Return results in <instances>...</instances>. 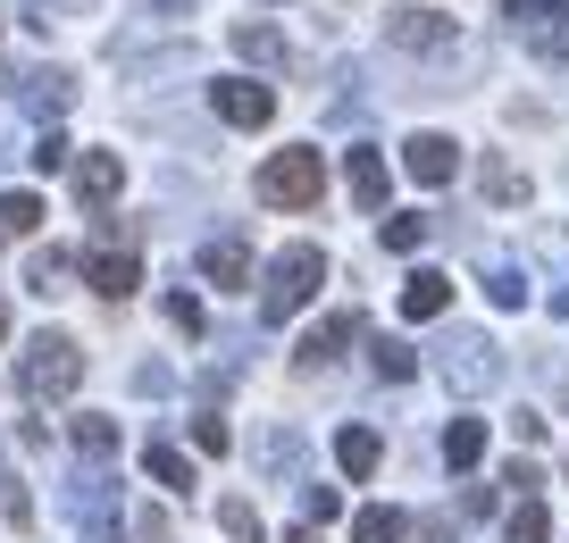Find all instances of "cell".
<instances>
[{
  "label": "cell",
  "instance_id": "cell-14",
  "mask_svg": "<svg viewBox=\"0 0 569 543\" xmlns=\"http://www.w3.org/2000/svg\"><path fill=\"white\" fill-rule=\"evenodd\" d=\"M360 326H369V318H360V310H336V318H319V326L302 334V351H293V360H302V369H327V360H336V351L352 343Z\"/></svg>",
  "mask_w": 569,
  "mask_h": 543
},
{
  "label": "cell",
  "instance_id": "cell-22",
  "mask_svg": "<svg viewBox=\"0 0 569 543\" xmlns=\"http://www.w3.org/2000/svg\"><path fill=\"white\" fill-rule=\"evenodd\" d=\"M68 435H76V452H84V460H109V452H118V419H101V410H84Z\"/></svg>",
  "mask_w": 569,
  "mask_h": 543
},
{
  "label": "cell",
  "instance_id": "cell-3",
  "mask_svg": "<svg viewBox=\"0 0 569 543\" xmlns=\"http://www.w3.org/2000/svg\"><path fill=\"white\" fill-rule=\"evenodd\" d=\"M251 193H260L268 210H319V193H327V159L310 151V142H293V151L260 159V175H251Z\"/></svg>",
  "mask_w": 569,
  "mask_h": 543
},
{
  "label": "cell",
  "instance_id": "cell-20",
  "mask_svg": "<svg viewBox=\"0 0 569 543\" xmlns=\"http://www.w3.org/2000/svg\"><path fill=\"white\" fill-rule=\"evenodd\" d=\"M545 535H552V510L536 502V493H528V502H511V519H502V543H545Z\"/></svg>",
  "mask_w": 569,
  "mask_h": 543
},
{
  "label": "cell",
  "instance_id": "cell-15",
  "mask_svg": "<svg viewBox=\"0 0 569 543\" xmlns=\"http://www.w3.org/2000/svg\"><path fill=\"white\" fill-rule=\"evenodd\" d=\"M343 184H352L360 210H386V151H369V142H352V159H343Z\"/></svg>",
  "mask_w": 569,
  "mask_h": 543
},
{
  "label": "cell",
  "instance_id": "cell-39",
  "mask_svg": "<svg viewBox=\"0 0 569 543\" xmlns=\"http://www.w3.org/2000/svg\"><path fill=\"white\" fill-rule=\"evenodd\" d=\"M293 543H319V526H302V535H293Z\"/></svg>",
  "mask_w": 569,
  "mask_h": 543
},
{
  "label": "cell",
  "instance_id": "cell-6",
  "mask_svg": "<svg viewBox=\"0 0 569 543\" xmlns=\"http://www.w3.org/2000/svg\"><path fill=\"white\" fill-rule=\"evenodd\" d=\"M84 284H92L101 301H126V293L142 284V260H134V243H92V251H84Z\"/></svg>",
  "mask_w": 569,
  "mask_h": 543
},
{
  "label": "cell",
  "instance_id": "cell-41",
  "mask_svg": "<svg viewBox=\"0 0 569 543\" xmlns=\"http://www.w3.org/2000/svg\"><path fill=\"white\" fill-rule=\"evenodd\" d=\"M59 9H92V0H59Z\"/></svg>",
  "mask_w": 569,
  "mask_h": 543
},
{
  "label": "cell",
  "instance_id": "cell-31",
  "mask_svg": "<svg viewBox=\"0 0 569 543\" xmlns=\"http://www.w3.org/2000/svg\"><path fill=\"white\" fill-rule=\"evenodd\" d=\"M419 243H427V218H419V210H410V218H386V251H402V260H410Z\"/></svg>",
  "mask_w": 569,
  "mask_h": 543
},
{
  "label": "cell",
  "instance_id": "cell-33",
  "mask_svg": "<svg viewBox=\"0 0 569 543\" xmlns=\"http://www.w3.org/2000/svg\"><path fill=\"white\" fill-rule=\"evenodd\" d=\"M26 159H34L42 175H51V168H68V134H59V125H51V134H42V142H34V151H26Z\"/></svg>",
  "mask_w": 569,
  "mask_h": 543
},
{
  "label": "cell",
  "instance_id": "cell-10",
  "mask_svg": "<svg viewBox=\"0 0 569 543\" xmlns=\"http://www.w3.org/2000/svg\"><path fill=\"white\" fill-rule=\"evenodd\" d=\"M9 92H18L34 118H59V109L76 101V76L68 68H26V76H9Z\"/></svg>",
  "mask_w": 569,
  "mask_h": 543
},
{
  "label": "cell",
  "instance_id": "cell-38",
  "mask_svg": "<svg viewBox=\"0 0 569 543\" xmlns=\"http://www.w3.org/2000/svg\"><path fill=\"white\" fill-rule=\"evenodd\" d=\"M502 9H511V18H528V26H536V18H561V0H502Z\"/></svg>",
  "mask_w": 569,
  "mask_h": 543
},
{
  "label": "cell",
  "instance_id": "cell-5",
  "mask_svg": "<svg viewBox=\"0 0 569 543\" xmlns=\"http://www.w3.org/2000/svg\"><path fill=\"white\" fill-rule=\"evenodd\" d=\"M210 109H218L227 125H243V134H260V125L277 118V92L251 84V76H218V84H210Z\"/></svg>",
  "mask_w": 569,
  "mask_h": 543
},
{
  "label": "cell",
  "instance_id": "cell-1",
  "mask_svg": "<svg viewBox=\"0 0 569 543\" xmlns=\"http://www.w3.org/2000/svg\"><path fill=\"white\" fill-rule=\"evenodd\" d=\"M76 385H84V343L59 334V326H42L34 343H26V360H18V393L26 402H68Z\"/></svg>",
  "mask_w": 569,
  "mask_h": 543
},
{
  "label": "cell",
  "instance_id": "cell-13",
  "mask_svg": "<svg viewBox=\"0 0 569 543\" xmlns=\"http://www.w3.org/2000/svg\"><path fill=\"white\" fill-rule=\"evenodd\" d=\"M118 184H126L118 151H84V159H76V201H84V210H109V201H118Z\"/></svg>",
  "mask_w": 569,
  "mask_h": 543
},
{
  "label": "cell",
  "instance_id": "cell-27",
  "mask_svg": "<svg viewBox=\"0 0 569 543\" xmlns=\"http://www.w3.org/2000/svg\"><path fill=\"white\" fill-rule=\"evenodd\" d=\"M218 526H227L234 543H260V510H251L243 493H227V502H218Z\"/></svg>",
  "mask_w": 569,
  "mask_h": 543
},
{
  "label": "cell",
  "instance_id": "cell-40",
  "mask_svg": "<svg viewBox=\"0 0 569 543\" xmlns=\"http://www.w3.org/2000/svg\"><path fill=\"white\" fill-rule=\"evenodd\" d=\"M0 334H9V301H0Z\"/></svg>",
  "mask_w": 569,
  "mask_h": 543
},
{
  "label": "cell",
  "instance_id": "cell-32",
  "mask_svg": "<svg viewBox=\"0 0 569 543\" xmlns=\"http://www.w3.org/2000/svg\"><path fill=\"white\" fill-rule=\"evenodd\" d=\"M302 519H310V526L343 519V493H336V485H302Z\"/></svg>",
  "mask_w": 569,
  "mask_h": 543
},
{
  "label": "cell",
  "instance_id": "cell-12",
  "mask_svg": "<svg viewBox=\"0 0 569 543\" xmlns=\"http://www.w3.org/2000/svg\"><path fill=\"white\" fill-rule=\"evenodd\" d=\"M59 510H68L76 526H101V519H109V476H101V469H68V485H59Z\"/></svg>",
  "mask_w": 569,
  "mask_h": 543
},
{
  "label": "cell",
  "instance_id": "cell-4",
  "mask_svg": "<svg viewBox=\"0 0 569 543\" xmlns=\"http://www.w3.org/2000/svg\"><path fill=\"white\" fill-rule=\"evenodd\" d=\"M436 376H445V393H461V402H478V393L502 385V343L478 326L445 334V351H436Z\"/></svg>",
  "mask_w": 569,
  "mask_h": 543
},
{
  "label": "cell",
  "instance_id": "cell-2",
  "mask_svg": "<svg viewBox=\"0 0 569 543\" xmlns=\"http://www.w3.org/2000/svg\"><path fill=\"white\" fill-rule=\"evenodd\" d=\"M319 284H327V251L319 243H284L277 260H268V276H260V318H268V326H284L293 310H310Z\"/></svg>",
  "mask_w": 569,
  "mask_h": 543
},
{
  "label": "cell",
  "instance_id": "cell-28",
  "mask_svg": "<svg viewBox=\"0 0 569 543\" xmlns=\"http://www.w3.org/2000/svg\"><path fill=\"white\" fill-rule=\"evenodd\" d=\"M0 519H9V526H34V502H26V485L9 476V460H0Z\"/></svg>",
  "mask_w": 569,
  "mask_h": 543
},
{
  "label": "cell",
  "instance_id": "cell-35",
  "mask_svg": "<svg viewBox=\"0 0 569 543\" xmlns=\"http://www.w3.org/2000/svg\"><path fill=\"white\" fill-rule=\"evenodd\" d=\"M168 385H177V369H168V360H142V369H134V393H168Z\"/></svg>",
  "mask_w": 569,
  "mask_h": 543
},
{
  "label": "cell",
  "instance_id": "cell-23",
  "mask_svg": "<svg viewBox=\"0 0 569 543\" xmlns=\"http://www.w3.org/2000/svg\"><path fill=\"white\" fill-rule=\"evenodd\" d=\"M68 268H76V260H68V251H59V243H51V251H34V260H26V284H34V293H42V301H51V293H59V284H68Z\"/></svg>",
  "mask_w": 569,
  "mask_h": 543
},
{
  "label": "cell",
  "instance_id": "cell-7",
  "mask_svg": "<svg viewBox=\"0 0 569 543\" xmlns=\"http://www.w3.org/2000/svg\"><path fill=\"white\" fill-rule=\"evenodd\" d=\"M452 168H461V142H452V134H410L402 142V175H410V184H427V193L452 184Z\"/></svg>",
  "mask_w": 569,
  "mask_h": 543
},
{
  "label": "cell",
  "instance_id": "cell-9",
  "mask_svg": "<svg viewBox=\"0 0 569 543\" xmlns=\"http://www.w3.org/2000/svg\"><path fill=\"white\" fill-rule=\"evenodd\" d=\"M201 276H210L218 293H243L251 284V243L243 234H210V243H201Z\"/></svg>",
  "mask_w": 569,
  "mask_h": 543
},
{
  "label": "cell",
  "instance_id": "cell-11",
  "mask_svg": "<svg viewBox=\"0 0 569 543\" xmlns=\"http://www.w3.org/2000/svg\"><path fill=\"white\" fill-rule=\"evenodd\" d=\"M445 310H452V276H445V268H410V276H402V318L427 326V318H445Z\"/></svg>",
  "mask_w": 569,
  "mask_h": 543
},
{
  "label": "cell",
  "instance_id": "cell-37",
  "mask_svg": "<svg viewBox=\"0 0 569 543\" xmlns=\"http://www.w3.org/2000/svg\"><path fill=\"white\" fill-rule=\"evenodd\" d=\"M502 485H519V502H528V493L545 485V476H536V460H511V469H502Z\"/></svg>",
  "mask_w": 569,
  "mask_h": 543
},
{
  "label": "cell",
  "instance_id": "cell-21",
  "mask_svg": "<svg viewBox=\"0 0 569 543\" xmlns=\"http://www.w3.org/2000/svg\"><path fill=\"white\" fill-rule=\"evenodd\" d=\"M142 469L160 476V485H168V493H193V460H184V452H177V443H151V452H142Z\"/></svg>",
  "mask_w": 569,
  "mask_h": 543
},
{
  "label": "cell",
  "instance_id": "cell-19",
  "mask_svg": "<svg viewBox=\"0 0 569 543\" xmlns=\"http://www.w3.org/2000/svg\"><path fill=\"white\" fill-rule=\"evenodd\" d=\"M478 184H486V201H495V210H519V201H528V175H519L511 159H486Z\"/></svg>",
  "mask_w": 569,
  "mask_h": 543
},
{
  "label": "cell",
  "instance_id": "cell-29",
  "mask_svg": "<svg viewBox=\"0 0 569 543\" xmlns=\"http://www.w3.org/2000/svg\"><path fill=\"white\" fill-rule=\"evenodd\" d=\"M260 460H268V469H293V460H302V435H293V426H268V435H260Z\"/></svg>",
  "mask_w": 569,
  "mask_h": 543
},
{
  "label": "cell",
  "instance_id": "cell-17",
  "mask_svg": "<svg viewBox=\"0 0 569 543\" xmlns=\"http://www.w3.org/2000/svg\"><path fill=\"white\" fill-rule=\"evenodd\" d=\"M234 51H243L251 68H284V34H277L268 18H243V26H234Z\"/></svg>",
  "mask_w": 569,
  "mask_h": 543
},
{
  "label": "cell",
  "instance_id": "cell-26",
  "mask_svg": "<svg viewBox=\"0 0 569 543\" xmlns=\"http://www.w3.org/2000/svg\"><path fill=\"white\" fill-rule=\"evenodd\" d=\"M42 227V201L34 193H0V234H34Z\"/></svg>",
  "mask_w": 569,
  "mask_h": 543
},
{
  "label": "cell",
  "instance_id": "cell-16",
  "mask_svg": "<svg viewBox=\"0 0 569 543\" xmlns=\"http://www.w3.org/2000/svg\"><path fill=\"white\" fill-rule=\"evenodd\" d=\"M377 460H386L377 426H343V435H336V469H343V476H377Z\"/></svg>",
  "mask_w": 569,
  "mask_h": 543
},
{
  "label": "cell",
  "instance_id": "cell-34",
  "mask_svg": "<svg viewBox=\"0 0 569 543\" xmlns=\"http://www.w3.org/2000/svg\"><path fill=\"white\" fill-rule=\"evenodd\" d=\"M168 326H177V334H201V301H193V293H168Z\"/></svg>",
  "mask_w": 569,
  "mask_h": 543
},
{
  "label": "cell",
  "instance_id": "cell-24",
  "mask_svg": "<svg viewBox=\"0 0 569 543\" xmlns=\"http://www.w3.org/2000/svg\"><path fill=\"white\" fill-rule=\"evenodd\" d=\"M402 510H360V519H352V543H402Z\"/></svg>",
  "mask_w": 569,
  "mask_h": 543
},
{
  "label": "cell",
  "instance_id": "cell-30",
  "mask_svg": "<svg viewBox=\"0 0 569 543\" xmlns=\"http://www.w3.org/2000/svg\"><path fill=\"white\" fill-rule=\"evenodd\" d=\"M486 293H495V310H519V301H528V276H519V268H486Z\"/></svg>",
  "mask_w": 569,
  "mask_h": 543
},
{
  "label": "cell",
  "instance_id": "cell-18",
  "mask_svg": "<svg viewBox=\"0 0 569 543\" xmlns=\"http://www.w3.org/2000/svg\"><path fill=\"white\" fill-rule=\"evenodd\" d=\"M486 460V419H452L445 426V469H478Z\"/></svg>",
  "mask_w": 569,
  "mask_h": 543
},
{
  "label": "cell",
  "instance_id": "cell-25",
  "mask_svg": "<svg viewBox=\"0 0 569 543\" xmlns=\"http://www.w3.org/2000/svg\"><path fill=\"white\" fill-rule=\"evenodd\" d=\"M369 351H377V376H386V385L419 376V351H410V343H393V334H386V343H369Z\"/></svg>",
  "mask_w": 569,
  "mask_h": 543
},
{
  "label": "cell",
  "instance_id": "cell-36",
  "mask_svg": "<svg viewBox=\"0 0 569 543\" xmlns=\"http://www.w3.org/2000/svg\"><path fill=\"white\" fill-rule=\"evenodd\" d=\"M193 443H201V452H227L234 435H227V419H193Z\"/></svg>",
  "mask_w": 569,
  "mask_h": 543
},
{
  "label": "cell",
  "instance_id": "cell-42",
  "mask_svg": "<svg viewBox=\"0 0 569 543\" xmlns=\"http://www.w3.org/2000/svg\"><path fill=\"white\" fill-rule=\"evenodd\" d=\"M0 159H9V151H0Z\"/></svg>",
  "mask_w": 569,
  "mask_h": 543
},
{
  "label": "cell",
  "instance_id": "cell-8",
  "mask_svg": "<svg viewBox=\"0 0 569 543\" xmlns=\"http://www.w3.org/2000/svg\"><path fill=\"white\" fill-rule=\"evenodd\" d=\"M386 42L393 51H452V18H436V9H393Z\"/></svg>",
  "mask_w": 569,
  "mask_h": 543
}]
</instances>
